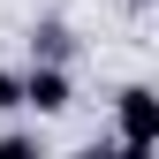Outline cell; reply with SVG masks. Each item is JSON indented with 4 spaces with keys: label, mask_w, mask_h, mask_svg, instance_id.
<instances>
[{
    "label": "cell",
    "mask_w": 159,
    "mask_h": 159,
    "mask_svg": "<svg viewBox=\"0 0 159 159\" xmlns=\"http://www.w3.org/2000/svg\"><path fill=\"white\" fill-rule=\"evenodd\" d=\"M114 136H121V152H152L159 144V91L152 84H121L114 91Z\"/></svg>",
    "instance_id": "obj_1"
},
{
    "label": "cell",
    "mask_w": 159,
    "mask_h": 159,
    "mask_svg": "<svg viewBox=\"0 0 159 159\" xmlns=\"http://www.w3.org/2000/svg\"><path fill=\"white\" fill-rule=\"evenodd\" d=\"M76 106V76L68 61H30L23 68V114H38V121H53V114Z\"/></svg>",
    "instance_id": "obj_2"
},
{
    "label": "cell",
    "mask_w": 159,
    "mask_h": 159,
    "mask_svg": "<svg viewBox=\"0 0 159 159\" xmlns=\"http://www.w3.org/2000/svg\"><path fill=\"white\" fill-rule=\"evenodd\" d=\"M76 53V30L61 15H46V23H30V61H68Z\"/></svg>",
    "instance_id": "obj_3"
},
{
    "label": "cell",
    "mask_w": 159,
    "mask_h": 159,
    "mask_svg": "<svg viewBox=\"0 0 159 159\" xmlns=\"http://www.w3.org/2000/svg\"><path fill=\"white\" fill-rule=\"evenodd\" d=\"M30 152H46L38 129H0V159H30Z\"/></svg>",
    "instance_id": "obj_4"
},
{
    "label": "cell",
    "mask_w": 159,
    "mask_h": 159,
    "mask_svg": "<svg viewBox=\"0 0 159 159\" xmlns=\"http://www.w3.org/2000/svg\"><path fill=\"white\" fill-rule=\"evenodd\" d=\"M0 114H23V68H0Z\"/></svg>",
    "instance_id": "obj_5"
},
{
    "label": "cell",
    "mask_w": 159,
    "mask_h": 159,
    "mask_svg": "<svg viewBox=\"0 0 159 159\" xmlns=\"http://www.w3.org/2000/svg\"><path fill=\"white\" fill-rule=\"evenodd\" d=\"M129 8H144V0H129Z\"/></svg>",
    "instance_id": "obj_6"
}]
</instances>
